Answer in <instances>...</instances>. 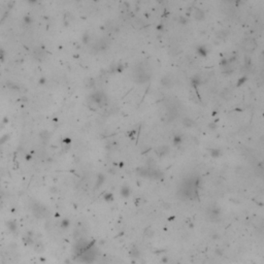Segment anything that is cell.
Instances as JSON below:
<instances>
[{"instance_id":"cell-1","label":"cell","mask_w":264,"mask_h":264,"mask_svg":"<svg viewBox=\"0 0 264 264\" xmlns=\"http://www.w3.org/2000/svg\"><path fill=\"white\" fill-rule=\"evenodd\" d=\"M151 78V71L148 70V66L144 63L136 66L133 71V80L137 84H144Z\"/></svg>"},{"instance_id":"cell-2","label":"cell","mask_w":264,"mask_h":264,"mask_svg":"<svg viewBox=\"0 0 264 264\" xmlns=\"http://www.w3.org/2000/svg\"><path fill=\"white\" fill-rule=\"evenodd\" d=\"M89 101L91 102L90 106L93 109V107H101V106H103L107 102V99H106V96L103 92H94L90 96Z\"/></svg>"},{"instance_id":"cell-3","label":"cell","mask_w":264,"mask_h":264,"mask_svg":"<svg viewBox=\"0 0 264 264\" xmlns=\"http://www.w3.org/2000/svg\"><path fill=\"white\" fill-rule=\"evenodd\" d=\"M256 47H257V43L254 39H245L243 43V49L245 52H253Z\"/></svg>"},{"instance_id":"cell-4","label":"cell","mask_w":264,"mask_h":264,"mask_svg":"<svg viewBox=\"0 0 264 264\" xmlns=\"http://www.w3.org/2000/svg\"><path fill=\"white\" fill-rule=\"evenodd\" d=\"M193 16L196 20H199V21H200V20L204 19V12L201 10L200 8H195L193 12Z\"/></svg>"},{"instance_id":"cell-5","label":"cell","mask_w":264,"mask_h":264,"mask_svg":"<svg viewBox=\"0 0 264 264\" xmlns=\"http://www.w3.org/2000/svg\"><path fill=\"white\" fill-rule=\"evenodd\" d=\"M162 85L165 87H171V86H173V80L168 76H164L162 80Z\"/></svg>"},{"instance_id":"cell-6","label":"cell","mask_w":264,"mask_h":264,"mask_svg":"<svg viewBox=\"0 0 264 264\" xmlns=\"http://www.w3.org/2000/svg\"><path fill=\"white\" fill-rule=\"evenodd\" d=\"M7 86H8V87H10V89H14V90H18V89H19V87H18L16 85H14V82L12 84L10 82H7Z\"/></svg>"},{"instance_id":"cell-7","label":"cell","mask_w":264,"mask_h":264,"mask_svg":"<svg viewBox=\"0 0 264 264\" xmlns=\"http://www.w3.org/2000/svg\"><path fill=\"white\" fill-rule=\"evenodd\" d=\"M4 56H5L4 51H3V50H0V59L2 60V61H3V58H4Z\"/></svg>"},{"instance_id":"cell-8","label":"cell","mask_w":264,"mask_h":264,"mask_svg":"<svg viewBox=\"0 0 264 264\" xmlns=\"http://www.w3.org/2000/svg\"><path fill=\"white\" fill-rule=\"evenodd\" d=\"M24 21L26 22L27 24H30V23H31V18H30V16H25V19H24Z\"/></svg>"},{"instance_id":"cell-9","label":"cell","mask_w":264,"mask_h":264,"mask_svg":"<svg viewBox=\"0 0 264 264\" xmlns=\"http://www.w3.org/2000/svg\"><path fill=\"white\" fill-rule=\"evenodd\" d=\"M29 3H35L36 2V0H27Z\"/></svg>"}]
</instances>
